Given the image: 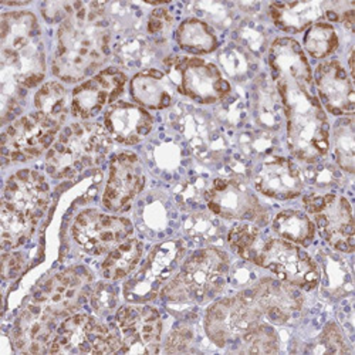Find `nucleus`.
I'll use <instances>...</instances> for the list:
<instances>
[{
    "mask_svg": "<svg viewBox=\"0 0 355 355\" xmlns=\"http://www.w3.org/2000/svg\"><path fill=\"white\" fill-rule=\"evenodd\" d=\"M60 127L39 111L17 118L3 132V158L12 162H27L39 158L50 150Z\"/></svg>",
    "mask_w": 355,
    "mask_h": 355,
    "instance_id": "12",
    "label": "nucleus"
},
{
    "mask_svg": "<svg viewBox=\"0 0 355 355\" xmlns=\"http://www.w3.org/2000/svg\"><path fill=\"white\" fill-rule=\"evenodd\" d=\"M320 345L325 347L327 352H347L345 341L338 330L336 324H329L327 327L324 329L321 337H320Z\"/></svg>",
    "mask_w": 355,
    "mask_h": 355,
    "instance_id": "40",
    "label": "nucleus"
},
{
    "mask_svg": "<svg viewBox=\"0 0 355 355\" xmlns=\"http://www.w3.org/2000/svg\"><path fill=\"white\" fill-rule=\"evenodd\" d=\"M2 203L39 222L50 205L46 176L35 169H20L10 175L3 187Z\"/></svg>",
    "mask_w": 355,
    "mask_h": 355,
    "instance_id": "19",
    "label": "nucleus"
},
{
    "mask_svg": "<svg viewBox=\"0 0 355 355\" xmlns=\"http://www.w3.org/2000/svg\"><path fill=\"white\" fill-rule=\"evenodd\" d=\"M134 232L131 220L87 209L74 219L71 233L76 243L88 254L101 256L127 241Z\"/></svg>",
    "mask_w": 355,
    "mask_h": 355,
    "instance_id": "14",
    "label": "nucleus"
},
{
    "mask_svg": "<svg viewBox=\"0 0 355 355\" xmlns=\"http://www.w3.org/2000/svg\"><path fill=\"white\" fill-rule=\"evenodd\" d=\"M144 245L138 239H127L108 252L101 264L104 279L118 282L130 276L141 261Z\"/></svg>",
    "mask_w": 355,
    "mask_h": 355,
    "instance_id": "27",
    "label": "nucleus"
},
{
    "mask_svg": "<svg viewBox=\"0 0 355 355\" xmlns=\"http://www.w3.org/2000/svg\"><path fill=\"white\" fill-rule=\"evenodd\" d=\"M334 157L341 169L348 173L355 171V125L352 115L343 116L333 130Z\"/></svg>",
    "mask_w": 355,
    "mask_h": 355,
    "instance_id": "34",
    "label": "nucleus"
},
{
    "mask_svg": "<svg viewBox=\"0 0 355 355\" xmlns=\"http://www.w3.org/2000/svg\"><path fill=\"white\" fill-rule=\"evenodd\" d=\"M35 108L50 120L63 125L71 110V100L64 85L50 81L43 84L35 94Z\"/></svg>",
    "mask_w": 355,
    "mask_h": 355,
    "instance_id": "31",
    "label": "nucleus"
},
{
    "mask_svg": "<svg viewBox=\"0 0 355 355\" xmlns=\"http://www.w3.org/2000/svg\"><path fill=\"white\" fill-rule=\"evenodd\" d=\"M229 269L230 263L225 252L216 248L196 250L187 257L180 272L161 290L162 299L171 303L211 302L225 288Z\"/></svg>",
    "mask_w": 355,
    "mask_h": 355,
    "instance_id": "5",
    "label": "nucleus"
},
{
    "mask_svg": "<svg viewBox=\"0 0 355 355\" xmlns=\"http://www.w3.org/2000/svg\"><path fill=\"white\" fill-rule=\"evenodd\" d=\"M93 290V275L84 266L58 272L46 279L33 293L32 302L55 318L74 314Z\"/></svg>",
    "mask_w": 355,
    "mask_h": 355,
    "instance_id": "9",
    "label": "nucleus"
},
{
    "mask_svg": "<svg viewBox=\"0 0 355 355\" xmlns=\"http://www.w3.org/2000/svg\"><path fill=\"white\" fill-rule=\"evenodd\" d=\"M154 118L137 104L118 101L104 114V128L112 139L124 145H135L153 131Z\"/></svg>",
    "mask_w": 355,
    "mask_h": 355,
    "instance_id": "23",
    "label": "nucleus"
},
{
    "mask_svg": "<svg viewBox=\"0 0 355 355\" xmlns=\"http://www.w3.org/2000/svg\"><path fill=\"white\" fill-rule=\"evenodd\" d=\"M266 238L260 229L252 223H239L230 229L227 242L230 249L242 259L256 264Z\"/></svg>",
    "mask_w": 355,
    "mask_h": 355,
    "instance_id": "33",
    "label": "nucleus"
},
{
    "mask_svg": "<svg viewBox=\"0 0 355 355\" xmlns=\"http://www.w3.org/2000/svg\"><path fill=\"white\" fill-rule=\"evenodd\" d=\"M173 24V17L166 9H157L148 19V33L154 39H165Z\"/></svg>",
    "mask_w": 355,
    "mask_h": 355,
    "instance_id": "39",
    "label": "nucleus"
},
{
    "mask_svg": "<svg viewBox=\"0 0 355 355\" xmlns=\"http://www.w3.org/2000/svg\"><path fill=\"white\" fill-rule=\"evenodd\" d=\"M111 137L97 123H74L66 127L46 155V171L54 180H74L101 165L111 150Z\"/></svg>",
    "mask_w": 355,
    "mask_h": 355,
    "instance_id": "4",
    "label": "nucleus"
},
{
    "mask_svg": "<svg viewBox=\"0 0 355 355\" xmlns=\"http://www.w3.org/2000/svg\"><path fill=\"white\" fill-rule=\"evenodd\" d=\"M132 98L150 110H164L173 103L175 87L159 70L148 69L135 74L130 84Z\"/></svg>",
    "mask_w": 355,
    "mask_h": 355,
    "instance_id": "25",
    "label": "nucleus"
},
{
    "mask_svg": "<svg viewBox=\"0 0 355 355\" xmlns=\"http://www.w3.org/2000/svg\"><path fill=\"white\" fill-rule=\"evenodd\" d=\"M192 343V333L185 329H176L172 331L165 343V352H182L189 348Z\"/></svg>",
    "mask_w": 355,
    "mask_h": 355,
    "instance_id": "42",
    "label": "nucleus"
},
{
    "mask_svg": "<svg viewBox=\"0 0 355 355\" xmlns=\"http://www.w3.org/2000/svg\"><path fill=\"white\" fill-rule=\"evenodd\" d=\"M338 47V36L333 24L317 21L311 24L304 35V49L313 58H325Z\"/></svg>",
    "mask_w": 355,
    "mask_h": 355,
    "instance_id": "36",
    "label": "nucleus"
},
{
    "mask_svg": "<svg viewBox=\"0 0 355 355\" xmlns=\"http://www.w3.org/2000/svg\"><path fill=\"white\" fill-rule=\"evenodd\" d=\"M175 90L199 104H215L229 96L232 87L219 67L191 55H172L164 62Z\"/></svg>",
    "mask_w": 355,
    "mask_h": 355,
    "instance_id": "6",
    "label": "nucleus"
},
{
    "mask_svg": "<svg viewBox=\"0 0 355 355\" xmlns=\"http://www.w3.org/2000/svg\"><path fill=\"white\" fill-rule=\"evenodd\" d=\"M120 349L115 325L110 327L90 314L74 313L58 324L50 354H112Z\"/></svg>",
    "mask_w": 355,
    "mask_h": 355,
    "instance_id": "8",
    "label": "nucleus"
},
{
    "mask_svg": "<svg viewBox=\"0 0 355 355\" xmlns=\"http://www.w3.org/2000/svg\"><path fill=\"white\" fill-rule=\"evenodd\" d=\"M233 348L242 354H273L279 351V338L272 325L261 321L249 330Z\"/></svg>",
    "mask_w": 355,
    "mask_h": 355,
    "instance_id": "35",
    "label": "nucleus"
},
{
    "mask_svg": "<svg viewBox=\"0 0 355 355\" xmlns=\"http://www.w3.org/2000/svg\"><path fill=\"white\" fill-rule=\"evenodd\" d=\"M111 33L103 3H84L57 31L51 70L66 83L94 74L110 57Z\"/></svg>",
    "mask_w": 355,
    "mask_h": 355,
    "instance_id": "1",
    "label": "nucleus"
},
{
    "mask_svg": "<svg viewBox=\"0 0 355 355\" xmlns=\"http://www.w3.org/2000/svg\"><path fill=\"white\" fill-rule=\"evenodd\" d=\"M304 206L325 242L341 253L354 252L355 223L347 198L337 193H311L304 198Z\"/></svg>",
    "mask_w": 355,
    "mask_h": 355,
    "instance_id": "10",
    "label": "nucleus"
},
{
    "mask_svg": "<svg viewBox=\"0 0 355 355\" xmlns=\"http://www.w3.org/2000/svg\"><path fill=\"white\" fill-rule=\"evenodd\" d=\"M269 10L276 27L286 33H300L324 15L322 3L317 2H276Z\"/></svg>",
    "mask_w": 355,
    "mask_h": 355,
    "instance_id": "26",
    "label": "nucleus"
},
{
    "mask_svg": "<svg viewBox=\"0 0 355 355\" xmlns=\"http://www.w3.org/2000/svg\"><path fill=\"white\" fill-rule=\"evenodd\" d=\"M254 107L259 121L264 127L279 128L284 116V111L275 81L264 78L257 84Z\"/></svg>",
    "mask_w": 355,
    "mask_h": 355,
    "instance_id": "32",
    "label": "nucleus"
},
{
    "mask_svg": "<svg viewBox=\"0 0 355 355\" xmlns=\"http://www.w3.org/2000/svg\"><path fill=\"white\" fill-rule=\"evenodd\" d=\"M127 76L115 67H108L74 88L71 112L80 120H90L107 105H112L124 92Z\"/></svg>",
    "mask_w": 355,
    "mask_h": 355,
    "instance_id": "17",
    "label": "nucleus"
},
{
    "mask_svg": "<svg viewBox=\"0 0 355 355\" xmlns=\"http://www.w3.org/2000/svg\"><path fill=\"white\" fill-rule=\"evenodd\" d=\"M314 84L321 105L333 115H352L355 110V92L351 76L337 60L317 66Z\"/></svg>",
    "mask_w": 355,
    "mask_h": 355,
    "instance_id": "21",
    "label": "nucleus"
},
{
    "mask_svg": "<svg viewBox=\"0 0 355 355\" xmlns=\"http://www.w3.org/2000/svg\"><path fill=\"white\" fill-rule=\"evenodd\" d=\"M145 185V175L137 154L124 151L112 157L110 173L103 193L104 208L121 214L132 205Z\"/></svg>",
    "mask_w": 355,
    "mask_h": 355,
    "instance_id": "16",
    "label": "nucleus"
},
{
    "mask_svg": "<svg viewBox=\"0 0 355 355\" xmlns=\"http://www.w3.org/2000/svg\"><path fill=\"white\" fill-rule=\"evenodd\" d=\"M84 2H47L42 6L43 17L49 23H63L73 16Z\"/></svg>",
    "mask_w": 355,
    "mask_h": 355,
    "instance_id": "38",
    "label": "nucleus"
},
{
    "mask_svg": "<svg viewBox=\"0 0 355 355\" xmlns=\"http://www.w3.org/2000/svg\"><path fill=\"white\" fill-rule=\"evenodd\" d=\"M57 320L35 302L28 303L13 324L12 338L16 349L23 354H50L58 327Z\"/></svg>",
    "mask_w": 355,
    "mask_h": 355,
    "instance_id": "20",
    "label": "nucleus"
},
{
    "mask_svg": "<svg viewBox=\"0 0 355 355\" xmlns=\"http://www.w3.org/2000/svg\"><path fill=\"white\" fill-rule=\"evenodd\" d=\"M263 321V314L245 290L233 297H226L211 304L205 313V331L209 340L220 347H234L241 338Z\"/></svg>",
    "mask_w": 355,
    "mask_h": 355,
    "instance_id": "7",
    "label": "nucleus"
},
{
    "mask_svg": "<svg viewBox=\"0 0 355 355\" xmlns=\"http://www.w3.org/2000/svg\"><path fill=\"white\" fill-rule=\"evenodd\" d=\"M176 42L182 50L192 54H209L219 46L214 28L199 19H187L178 26Z\"/></svg>",
    "mask_w": 355,
    "mask_h": 355,
    "instance_id": "29",
    "label": "nucleus"
},
{
    "mask_svg": "<svg viewBox=\"0 0 355 355\" xmlns=\"http://www.w3.org/2000/svg\"><path fill=\"white\" fill-rule=\"evenodd\" d=\"M24 268V257L19 252H5L2 256V276L5 280L16 279Z\"/></svg>",
    "mask_w": 355,
    "mask_h": 355,
    "instance_id": "41",
    "label": "nucleus"
},
{
    "mask_svg": "<svg viewBox=\"0 0 355 355\" xmlns=\"http://www.w3.org/2000/svg\"><path fill=\"white\" fill-rule=\"evenodd\" d=\"M254 187L264 196L287 200L300 196L303 178L293 161L283 157H273L261 164L254 176Z\"/></svg>",
    "mask_w": 355,
    "mask_h": 355,
    "instance_id": "24",
    "label": "nucleus"
},
{
    "mask_svg": "<svg viewBox=\"0 0 355 355\" xmlns=\"http://www.w3.org/2000/svg\"><path fill=\"white\" fill-rule=\"evenodd\" d=\"M92 306L98 314H108L118 303L116 288L108 283H98L90 293Z\"/></svg>",
    "mask_w": 355,
    "mask_h": 355,
    "instance_id": "37",
    "label": "nucleus"
},
{
    "mask_svg": "<svg viewBox=\"0 0 355 355\" xmlns=\"http://www.w3.org/2000/svg\"><path fill=\"white\" fill-rule=\"evenodd\" d=\"M263 317L275 324H286L303 307L300 288L275 279H261L248 288Z\"/></svg>",
    "mask_w": 355,
    "mask_h": 355,
    "instance_id": "22",
    "label": "nucleus"
},
{
    "mask_svg": "<svg viewBox=\"0 0 355 355\" xmlns=\"http://www.w3.org/2000/svg\"><path fill=\"white\" fill-rule=\"evenodd\" d=\"M272 77L283 103L290 153L303 162H317L329 153L330 124L315 96L313 77Z\"/></svg>",
    "mask_w": 355,
    "mask_h": 355,
    "instance_id": "2",
    "label": "nucleus"
},
{
    "mask_svg": "<svg viewBox=\"0 0 355 355\" xmlns=\"http://www.w3.org/2000/svg\"><path fill=\"white\" fill-rule=\"evenodd\" d=\"M115 327L125 354H157L161 349L162 318L157 309L130 304L115 313Z\"/></svg>",
    "mask_w": 355,
    "mask_h": 355,
    "instance_id": "15",
    "label": "nucleus"
},
{
    "mask_svg": "<svg viewBox=\"0 0 355 355\" xmlns=\"http://www.w3.org/2000/svg\"><path fill=\"white\" fill-rule=\"evenodd\" d=\"M185 248L181 242L169 241L157 245L139 270L125 283V299L134 303H142L155 299V295L172 279L175 270L180 268Z\"/></svg>",
    "mask_w": 355,
    "mask_h": 355,
    "instance_id": "13",
    "label": "nucleus"
},
{
    "mask_svg": "<svg viewBox=\"0 0 355 355\" xmlns=\"http://www.w3.org/2000/svg\"><path fill=\"white\" fill-rule=\"evenodd\" d=\"M272 227L280 239L299 246L311 245L315 236V226L310 216L295 209H287L277 214Z\"/></svg>",
    "mask_w": 355,
    "mask_h": 355,
    "instance_id": "28",
    "label": "nucleus"
},
{
    "mask_svg": "<svg viewBox=\"0 0 355 355\" xmlns=\"http://www.w3.org/2000/svg\"><path fill=\"white\" fill-rule=\"evenodd\" d=\"M208 208L223 219L257 222L264 211L256 195L241 181L218 178L205 193Z\"/></svg>",
    "mask_w": 355,
    "mask_h": 355,
    "instance_id": "18",
    "label": "nucleus"
},
{
    "mask_svg": "<svg viewBox=\"0 0 355 355\" xmlns=\"http://www.w3.org/2000/svg\"><path fill=\"white\" fill-rule=\"evenodd\" d=\"M3 77L21 88L39 85L46 76V53L37 17L32 12H10L0 20Z\"/></svg>",
    "mask_w": 355,
    "mask_h": 355,
    "instance_id": "3",
    "label": "nucleus"
},
{
    "mask_svg": "<svg viewBox=\"0 0 355 355\" xmlns=\"http://www.w3.org/2000/svg\"><path fill=\"white\" fill-rule=\"evenodd\" d=\"M0 222H2V246L5 250L17 249L31 241L39 223L3 203L0 206Z\"/></svg>",
    "mask_w": 355,
    "mask_h": 355,
    "instance_id": "30",
    "label": "nucleus"
},
{
    "mask_svg": "<svg viewBox=\"0 0 355 355\" xmlns=\"http://www.w3.org/2000/svg\"><path fill=\"white\" fill-rule=\"evenodd\" d=\"M256 266L300 290H313L320 282V269L310 254L280 238H266Z\"/></svg>",
    "mask_w": 355,
    "mask_h": 355,
    "instance_id": "11",
    "label": "nucleus"
}]
</instances>
